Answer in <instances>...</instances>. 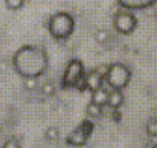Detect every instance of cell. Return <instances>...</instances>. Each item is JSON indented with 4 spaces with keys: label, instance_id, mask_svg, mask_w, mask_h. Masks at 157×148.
<instances>
[{
    "label": "cell",
    "instance_id": "6da1fadb",
    "mask_svg": "<svg viewBox=\"0 0 157 148\" xmlns=\"http://www.w3.org/2000/svg\"><path fill=\"white\" fill-rule=\"evenodd\" d=\"M48 54L37 45H23L13 52L12 66L23 78H39L48 69Z\"/></svg>",
    "mask_w": 157,
    "mask_h": 148
},
{
    "label": "cell",
    "instance_id": "7a4b0ae2",
    "mask_svg": "<svg viewBox=\"0 0 157 148\" xmlns=\"http://www.w3.org/2000/svg\"><path fill=\"white\" fill-rule=\"evenodd\" d=\"M75 30V20L69 12H56L48 18V32L54 39H67Z\"/></svg>",
    "mask_w": 157,
    "mask_h": 148
},
{
    "label": "cell",
    "instance_id": "3957f363",
    "mask_svg": "<svg viewBox=\"0 0 157 148\" xmlns=\"http://www.w3.org/2000/svg\"><path fill=\"white\" fill-rule=\"evenodd\" d=\"M132 78V70L124 63H112L108 66L105 75V84L114 90H123L129 85Z\"/></svg>",
    "mask_w": 157,
    "mask_h": 148
},
{
    "label": "cell",
    "instance_id": "277c9868",
    "mask_svg": "<svg viewBox=\"0 0 157 148\" xmlns=\"http://www.w3.org/2000/svg\"><path fill=\"white\" fill-rule=\"evenodd\" d=\"M84 64L78 59H72L71 62L66 64L64 74H63V79L61 84L64 88H73L76 87L84 78Z\"/></svg>",
    "mask_w": 157,
    "mask_h": 148
},
{
    "label": "cell",
    "instance_id": "5b68a950",
    "mask_svg": "<svg viewBox=\"0 0 157 148\" xmlns=\"http://www.w3.org/2000/svg\"><path fill=\"white\" fill-rule=\"evenodd\" d=\"M112 24L115 27V30L121 35H130L135 32V28L138 27V18L133 15L130 11L124 9L114 13L112 18Z\"/></svg>",
    "mask_w": 157,
    "mask_h": 148
},
{
    "label": "cell",
    "instance_id": "8992f818",
    "mask_svg": "<svg viewBox=\"0 0 157 148\" xmlns=\"http://www.w3.org/2000/svg\"><path fill=\"white\" fill-rule=\"evenodd\" d=\"M94 130V124L90 120H84L78 127H75L72 132L66 138V144L71 147H82L85 142L88 141L90 135Z\"/></svg>",
    "mask_w": 157,
    "mask_h": 148
},
{
    "label": "cell",
    "instance_id": "52a82bcc",
    "mask_svg": "<svg viewBox=\"0 0 157 148\" xmlns=\"http://www.w3.org/2000/svg\"><path fill=\"white\" fill-rule=\"evenodd\" d=\"M105 84V78L97 72L96 69L90 70L88 74H84V87L85 90H90V91H94L97 88L103 87Z\"/></svg>",
    "mask_w": 157,
    "mask_h": 148
},
{
    "label": "cell",
    "instance_id": "ba28073f",
    "mask_svg": "<svg viewBox=\"0 0 157 148\" xmlns=\"http://www.w3.org/2000/svg\"><path fill=\"white\" fill-rule=\"evenodd\" d=\"M127 11H136V9H147L156 3V0H117Z\"/></svg>",
    "mask_w": 157,
    "mask_h": 148
},
{
    "label": "cell",
    "instance_id": "9c48e42d",
    "mask_svg": "<svg viewBox=\"0 0 157 148\" xmlns=\"http://www.w3.org/2000/svg\"><path fill=\"white\" fill-rule=\"evenodd\" d=\"M124 102V96L121 93V90H114L111 88V91H108V100H106V106L112 108V109H118Z\"/></svg>",
    "mask_w": 157,
    "mask_h": 148
},
{
    "label": "cell",
    "instance_id": "30bf717a",
    "mask_svg": "<svg viewBox=\"0 0 157 148\" xmlns=\"http://www.w3.org/2000/svg\"><path fill=\"white\" fill-rule=\"evenodd\" d=\"M106 100H108V90L100 87L94 91H91V103L99 105V106H106Z\"/></svg>",
    "mask_w": 157,
    "mask_h": 148
},
{
    "label": "cell",
    "instance_id": "8fae6325",
    "mask_svg": "<svg viewBox=\"0 0 157 148\" xmlns=\"http://www.w3.org/2000/svg\"><path fill=\"white\" fill-rule=\"evenodd\" d=\"M87 115L88 117H91V118H99V117H102V114H103V106H99V105H94V103H88L87 105Z\"/></svg>",
    "mask_w": 157,
    "mask_h": 148
},
{
    "label": "cell",
    "instance_id": "7c38bea8",
    "mask_svg": "<svg viewBox=\"0 0 157 148\" xmlns=\"http://www.w3.org/2000/svg\"><path fill=\"white\" fill-rule=\"evenodd\" d=\"M59 135H60V130H59V127H56V126H49L48 129L45 130V138H47L48 141H57V139H59Z\"/></svg>",
    "mask_w": 157,
    "mask_h": 148
},
{
    "label": "cell",
    "instance_id": "4fadbf2b",
    "mask_svg": "<svg viewBox=\"0 0 157 148\" xmlns=\"http://www.w3.org/2000/svg\"><path fill=\"white\" fill-rule=\"evenodd\" d=\"M5 5H6V8L11 9V11H18V9L23 8L24 0H5Z\"/></svg>",
    "mask_w": 157,
    "mask_h": 148
},
{
    "label": "cell",
    "instance_id": "5bb4252c",
    "mask_svg": "<svg viewBox=\"0 0 157 148\" xmlns=\"http://www.w3.org/2000/svg\"><path fill=\"white\" fill-rule=\"evenodd\" d=\"M147 133L150 136H153V138H156L157 135V121L156 118H153V120H150L148 123H147Z\"/></svg>",
    "mask_w": 157,
    "mask_h": 148
},
{
    "label": "cell",
    "instance_id": "9a60e30c",
    "mask_svg": "<svg viewBox=\"0 0 157 148\" xmlns=\"http://www.w3.org/2000/svg\"><path fill=\"white\" fill-rule=\"evenodd\" d=\"M42 91H44V94H47V96H51V94H54V91H56V87L54 84L48 81V82H45L44 85H42Z\"/></svg>",
    "mask_w": 157,
    "mask_h": 148
},
{
    "label": "cell",
    "instance_id": "2e32d148",
    "mask_svg": "<svg viewBox=\"0 0 157 148\" xmlns=\"http://www.w3.org/2000/svg\"><path fill=\"white\" fill-rule=\"evenodd\" d=\"M24 87L27 90H35L37 87V78H24Z\"/></svg>",
    "mask_w": 157,
    "mask_h": 148
},
{
    "label": "cell",
    "instance_id": "e0dca14e",
    "mask_svg": "<svg viewBox=\"0 0 157 148\" xmlns=\"http://www.w3.org/2000/svg\"><path fill=\"white\" fill-rule=\"evenodd\" d=\"M108 32L106 30H103V28H100V30H97L96 33H94V37H96L97 42H105L106 39H108Z\"/></svg>",
    "mask_w": 157,
    "mask_h": 148
},
{
    "label": "cell",
    "instance_id": "ac0fdd59",
    "mask_svg": "<svg viewBox=\"0 0 157 148\" xmlns=\"http://www.w3.org/2000/svg\"><path fill=\"white\" fill-rule=\"evenodd\" d=\"M2 148H21V145H20V142L17 139H9V141H6L3 144Z\"/></svg>",
    "mask_w": 157,
    "mask_h": 148
},
{
    "label": "cell",
    "instance_id": "d6986e66",
    "mask_svg": "<svg viewBox=\"0 0 157 148\" xmlns=\"http://www.w3.org/2000/svg\"><path fill=\"white\" fill-rule=\"evenodd\" d=\"M153 148H156V147H153Z\"/></svg>",
    "mask_w": 157,
    "mask_h": 148
}]
</instances>
